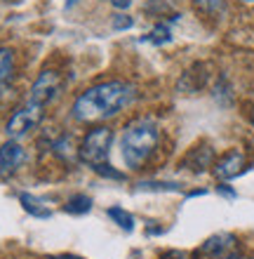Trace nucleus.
<instances>
[{
    "mask_svg": "<svg viewBox=\"0 0 254 259\" xmlns=\"http://www.w3.org/2000/svg\"><path fill=\"white\" fill-rule=\"evenodd\" d=\"M219 193H224V196H228V198H235V191H233V189H228L226 184L219 186Z\"/></svg>",
    "mask_w": 254,
    "mask_h": 259,
    "instance_id": "nucleus-22",
    "label": "nucleus"
},
{
    "mask_svg": "<svg viewBox=\"0 0 254 259\" xmlns=\"http://www.w3.org/2000/svg\"><path fill=\"white\" fill-rule=\"evenodd\" d=\"M49 149L55 151V156H59L62 160H66V163L76 160V146H73V139H71L69 135H62L59 139H55Z\"/></svg>",
    "mask_w": 254,
    "mask_h": 259,
    "instance_id": "nucleus-9",
    "label": "nucleus"
},
{
    "mask_svg": "<svg viewBox=\"0 0 254 259\" xmlns=\"http://www.w3.org/2000/svg\"><path fill=\"white\" fill-rule=\"evenodd\" d=\"M106 214H109L120 229H125V231H132V229H134V217H132L127 210H123V207H109Z\"/></svg>",
    "mask_w": 254,
    "mask_h": 259,
    "instance_id": "nucleus-14",
    "label": "nucleus"
},
{
    "mask_svg": "<svg viewBox=\"0 0 254 259\" xmlns=\"http://www.w3.org/2000/svg\"><path fill=\"white\" fill-rule=\"evenodd\" d=\"M14 75V52L10 48H0V85L12 80Z\"/></svg>",
    "mask_w": 254,
    "mask_h": 259,
    "instance_id": "nucleus-11",
    "label": "nucleus"
},
{
    "mask_svg": "<svg viewBox=\"0 0 254 259\" xmlns=\"http://www.w3.org/2000/svg\"><path fill=\"white\" fill-rule=\"evenodd\" d=\"M132 26V19L127 14H116V19H113V28H130Z\"/></svg>",
    "mask_w": 254,
    "mask_h": 259,
    "instance_id": "nucleus-19",
    "label": "nucleus"
},
{
    "mask_svg": "<svg viewBox=\"0 0 254 259\" xmlns=\"http://www.w3.org/2000/svg\"><path fill=\"white\" fill-rule=\"evenodd\" d=\"M130 3H132V0H111V5L118 7V10H127V7H130Z\"/></svg>",
    "mask_w": 254,
    "mask_h": 259,
    "instance_id": "nucleus-21",
    "label": "nucleus"
},
{
    "mask_svg": "<svg viewBox=\"0 0 254 259\" xmlns=\"http://www.w3.org/2000/svg\"><path fill=\"white\" fill-rule=\"evenodd\" d=\"M193 7L202 17H221L226 12V0H193Z\"/></svg>",
    "mask_w": 254,
    "mask_h": 259,
    "instance_id": "nucleus-10",
    "label": "nucleus"
},
{
    "mask_svg": "<svg viewBox=\"0 0 254 259\" xmlns=\"http://www.w3.org/2000/svg\"><path fill=\"white\" fill-rule=\"evenodd\" d=\"M146 40L156 42V45H163V42H170V40H172V33H170V28H167L165 24H160V26H156V28H153V31H151V35H148Z\"/></svg>",
    "mask_w": 254,
    "mask_h": 259,
    "instance_id": "nucleus-16",
    "label": "nucleus"
},
{
    "mask_svg": "<svg viewBox=\"0 0 254 259\" xmlns=\"http://www.w3.org/2000/svg\"><path fill=\"white\" fill-rule=\"evenodd\" d=\"M89 210H92V198L85 196V193L71 196L69 203H66V212H71V214H85Z\"/></svg>",
    "mask_w": 254,
    "mask_h": 259,
    "instance_id": "nucleus-13",
    "label": "nucleus"
},
{
    "mask_svg": "<svg viewBox=\"0 0 254 259\" xmlns=\"http://www.w3.org/2000/svg\"><path fill=\"white\" fill-rule=\"evenodd\" d=\"M240 3H247V5H254V0H240Z\"/></svg>",
    "mask_w": 254,
    "mask_h": 259,
    "instance_id": "nucleus-25",
    "label": "nucleus"
},
{
    "mask_svg": "<svg viewBox=\"0 0 254 259\" xmlns=\"http://www.w3.org/2000/svg\"><path fill=\"white\" fill-rule=\"evenodd\" d=\"M252 120H254V116H252Z\"/></svg>",
    "mask_w": 254,
    "mask_h": 259,
    "instance_id": "nucleus-26",
    "label": "nucleus"
},
{
    "mask_svg": "<svg viewBox=\"0 0 254 259\" xmlns=\"http://www.w3.org/2000/svg\"><path fill=\"white\" fill-rule=\"evenodd\" d=\"M111 142H113V130L111 127H92L85 135L83 144H80V149H78V156L80 160L92 167H99L109 160V153H111Z\"/></svg>",
    "mask_w": 254,
    "mask_h": 259,
    "instance_id": "nucleus-3",
    "label": "nucleus"
},
{
    "mask_svg": "<svg viewBox=\"0 0 254 259\" xmlns=\"http://www.w3.org/2000/svg\"><path fill=\"white\" fill-rule=\"evenodd\" d=\"M219 259H254V257H247V254H238V252H231V254H224Z\"/></svg>",
    "mask_w": 254,
    "mask_h": 259,
    "instance_id": "nucleus-23",
    "label": "nucleus"
},
{
    "mask_svg": "<svg viewBox=\"0 0 254 259\" xmlns=\"http://www.w3.org/2000/svg\"><path fill=\"white\" fill-rule=\"evenodd\" d=\"M160 139V130L151 118H137L123 130L120 149H123V160L130 170H139L148 158L156 153Z\"/></svg>",
    "mask_w": 254,
    "mask_h": 259,
    "instance_id": "nucleus-2",
    "label": "nucleus"
},
{
    "mask_svg": "<svg viewBox=\"0 0 254 259\" xmlns=\"http://www.w3.org/2000/svg\"><path fill=\"white\" fill-rule=\"evenodd\" d=\"M96 172H99V175H104V177H111V179H123V172H116L113 170V167H111V165H99V167H94Z\"/></svg>",
    "mask_w": 254,
    "mask_h": 259,
    "instance_id": "nucleus-18",
    "label": "nucleus"
},
{
    "mask_svg": "<svg viewBox=\"0 0 254 259\" xmlns=\"http://www.w3.org/2000/svg\"><path fill=\"white\" fill-rule=\"evenodd\" d=\"M62 92V75L57 71H42L38 75V80L33 82L31 88V95H28V102L31 104H38V106H47L49 102H55L57 97Z\"/></svg>",
    "mask_w": 254,
    "mask_h": 259,
    "instance_id": "nucleus-5",
    "label": "nucleus"
},
{
    "mask_svg": "<svg viewBox=\"0 0 254 259\" xmlns=\"http://www.w3.org/2000/svg\"><path fill=\"white\" fill-rule=\"evenodd\" d=\"M24 160H26V153H24V146L17 139H7L0 146V175L3 177H12L24 165Z\"/></svg>",
    "mask_w": 254,
    "mask_h": 259,
    "instance_id": "nucleus-6",
    "label": "nucleus"
},
{
    "mask_svg": "<svg viewBox=\"0 0 254 259\" xmlns=\"http://www.w3.org/2000/svg\"><path fill=\"white\" fill-rule=\"evenodd\" d=\"M52 259H83V257H76V254H57Z\"/></svg>",
    "mask_w": 254,
    "mask_h": 259,
    "instance_id": "nucleus-24",
    "label": "nucleus"
},
{
    "mask_svg": "<svg viewBox=\"0 0 254 259\" xmlns=\"http://www.w3.org/2000/svg\"><path fill=\"white\" fill-rule=\"evenodd\" d=\"M141 189H148V191H179V184H153V182H148V184H139Z\"/></svg>",
    "mask_w": 254,
    "mask_h": 259,
    "instance_id": "nucleus-17",
    "label": "nucleus"
},
{
    "mask_svg": "<svg viewBox=\"0 0 254 259\" xmlns=\"http://www.w3.org/2000/svg\"><path fill=\"white\" fill-rule=\"evenodd\" d=\"M19 200H21V205H24V210L35 214V217H49V210L47 207H40V200H38V198L28 196V193H21Z\"/></svg>",
    "mask_w": 254,
    "mask_h": 259,
    "instance_id": "nucleus-15",
    "label": "nucleus"
},
{
    "mask_svg": "<svg viewBox=\"0 0 254 259\" xmlns=\"http://www.w3.org/2000/svg\"><path fill=\"white\" fill-rule=\"evenodd\" d=\"M212 158H214L212 149L202 146V149H195L191 156H188V165H191L195 172H202V170H207V167L212 165Z\"/></svg>",
    "mask_w": 254,
    "mask_h": 259,
    "instance_id": "nucleus-12",
    "label": "nucleus"
},
{
    "mask_svg": "<svg viewBox=\"0 0 254 259\" xmlns=\"http://www.w3.org/2000/svg\"><path fill=\"white\" fill-rule=\"evenodd\" d=\"M160 259H188L184 252H179V250H172V252H167V254H163Z\"/></svg>",
    "mask_w": 254,
    "mask_h": 259,
    "instance_id": "nucleus-20",
    "label": "nucleus"
},
{
    "mask_svg": "<svg viewBox=\"0 0 254 259\" xmlns=\"http://www.w3.org/2000/svg\"><path fill=\"white\" fill-rule=\"evenodd\" d=\"M235 245H238V238H235L233 233H214V236H210V238L202 243L200 252L219 259V257H224V254L233 252Z\"/></svg>",
    "mask_w": 254,
    "mask_h": 259,
    "instance_id": "nucleus-7",
    "label": "nucleus"
},
{
    "mask_svg": "<svg viewBox=\"0 0 254 259\" xmlns=\"http://www.w3.org/2000/svg\"><path fill=\"white\" fill-rule=\"evenodd\" d=\"M245 167V153L242 151H228L219 163L214 165V175L219 179H233Z\"/></svg>",
    "mask_w": 254,
    "mask_h": 259,
    "instance_id": "nucleus-8",
    "label": "nucleus"
},
{
    "mask_svg": "<svg viewBox=\"0 0 254 259\" xmlns=\"http://www.w3.org/2000/svg\"><path fill=\"white\" fill-rule=\"evenodd\" d=\"M137 99V88L125 80H106L92 85L76 99L73 118L78 123H99L118 116Z\"/></svg>",
    "mask_w": 254,
    "mask_h": 259,
    "instance_id": "nucleus-1",
    "label": "nucleus"
},
{
    "mask_svg": "<svg viewBox=\"0 0 254 259\" xmlns=\"http://www.w3.org/2000/svg\"><path fill=\"white\" fill-rule=\"evenodd\" d=\"M42 113H45L42 106L26 102L12 118H10V120H7V125H5L7 137H10V139H21V137H26L31 130H35L38 125H40Z\"/></svg>",
    "mask_w": 254,
    "mask_h": 259,
    "instance_id": "nucleus-4",
    "label": "nucleus"
}]
</instances>
